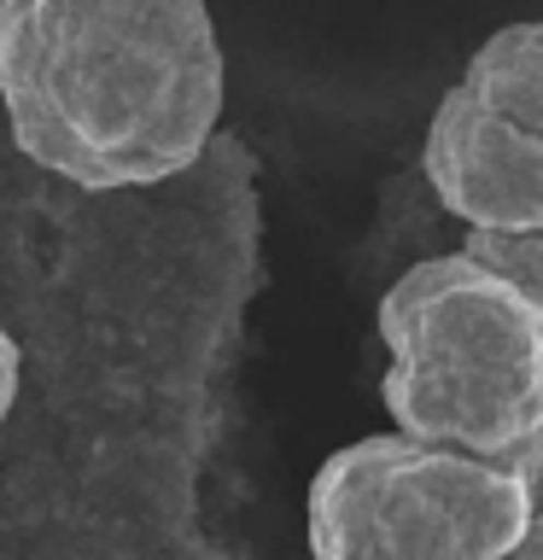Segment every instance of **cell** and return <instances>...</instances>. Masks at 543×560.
<instances>
[{
    "label": "cell",
    "mask_w": 543,
    "mask_h": 560,
    "mask_svg": "<svg viewBox=\"0 0 543 560\" xmlns=\"http://www.w3.org/2000/svg\"><path fill=\"white\" fill-rule=\"evenodd\" d=\"M538 497L515 467L374 432L310 479V560H515Z\"/></svg>",
    "instance_id": "3957f363"
},
{
    "label": "cell",
    "mask_w": 543,
    "mask_h": 560,
    "mask_svg": "<svg viewBox=\"0 0 543 560\" xmlns=\"http://www.w3.org/2000/svg\"><path fill=\"white\" fill-rule=\"evenodd\" d=\"M515 560H532V555H515Z\"/></svg>",
    "instance_id": "30bf717a"
},
{
    "label": "cell",
    "mask_w": 543,
    "mask_h": 560,
    "mask_svg": "<svg viewBox=\"0 0 543 560\" xmlns=\"http://www.w3.org/2000/svg\"><path fill=\"white\" fill-rule=\"evenodd\" d=\"M228 65L205 0H0L18 152L70 187H158L199 164Z\"/></svg>",
    "instance_id": "6da1fadb"
},
{
    "label": "cell",
    "mask_w": 543,
    "mask_h": 560,
    "mask_svg": "<svg viewBox=\"0 0 543 560\" xmlns=\"http://www.w3.org/2000/svg\"><path fill=\"white\" fill-rule=\"evenodd\" d=\"M462 252L543 310V234H467Z\"/></svg>",
    "instance_id": "8992f818"
},
{
    "label": "cell",
    "mask_w": 543,
    "mask_h": 560,
    "mask_svg": "<svg viewBox=\"0 0 543 560\" xmlns=\"http://www.w3.org/2000/svg\"><path fill=\"white\" fill-rule=\"evenodd\" d=\"M520 555H532V560H543V514L532 520V532H525V549Z\"/></svg>",
    "instance_id": "ba28073f"
},
{
    "label": "cell",
    "mask_w": 543,
    "mask_h": 560,
    "mask_svg": "<svg viewBox=\"0 0 543 560\" xmlns=\"http://www.w3.org/2000/svg\"><path fill=\"white\" fill-rule=\"evenodd\" d=\"M420 170L473 234H543V140L515 129L462 82L427 122Z\"/></svg>",
    "instance_id": "277c9868"
},
{
    "label": "cell",
    "mask_w": 543,
    "mask_h": 560,
    "mask_svg": "<svg viewBox=\"0 0 543 560\" xmlns=\"http://www.w3.org/2000/svg\"><path fill=\"white\" fill-rule=\"evenodd\" d=\"M532 497H538V514H543V467H538V479H532Z\"/></svg>",
    "instance_id": "9c48e42d"
},
{
    "label": "cell",
    "mask_w": 543,
    "mask_h": 560,
    "mask_svg": "<svg viewBox=\"0 0 543 560\" xmlns=\"http://www.w3.org/2000/svg\"><path fill=\"white\" fill-rule=\"evenodd\" d=\"M12 402H18V345H12L7 322H0V420L12 415Z\"/></svg>",
    "instance_id": "52a82bcc"
},
{
    "label": "cell",
    "mask_w": 543,
    "mask_h": 560,
    "mask_svg": "<svg viewBox=\"0 0 543 560\" xmlns=\"http://www.w3.org/2000/svg\"><path fill=\"white\" fill-rule=\"evenodd\" d=\"M462 88L480 94L490 112H502L515 129L543 140V18L502 24L497 35H485L467 59Z\"/></svg>",
    "instance_id": "5b68a950"
},
{
    "label": "cell",
    "mask_w": 543,
    "mask_h": 560,
    "mask_svg": "<svg viewBox=\"0 0 543 560\" xmlns=\"http://www.w3.org/2000/svg\"><path fill=\"white\" fill-rule=\"evenodd\" d=\"M385 415L392 432L508 462L543 438V310L467 252L427 257L385 287Z\"/></svg>",
    "instance_id": "7a4b0ae2"
}]
</instances>
